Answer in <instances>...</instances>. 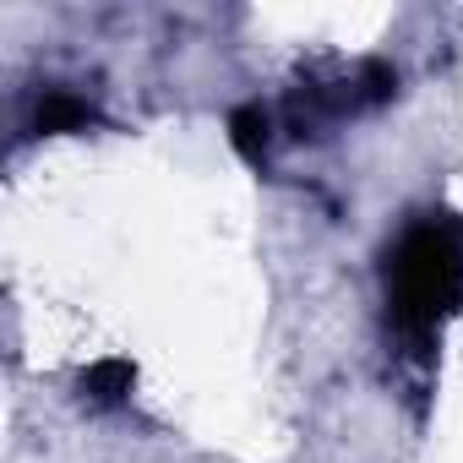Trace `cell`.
Returning a JSON list of instances; mask_svg holds the SVG:
<instances>
[{"instance_id":"obj_3","label":"cell","mask_w":463,"mask_h":463,"mask_svg":"<svg viewBox=\"0 0 463 463\" xmlns=\"http://www.w3.org/2000/svg\"><path fill=\"white\" fill-rule=\"evenodd\" d=\"M82 120H88V109H82L77 99H66V93L44 99V109H39V126H44V131H71V126H82Z\"/></svg>"},{"instance_id":"obj_2","label":"cell","mask_w":463,"mask_h":463,"mask_svg":"<svg viewBox=\"0 0 463 463\" xmlns=\"http://www.w3.org/2000/svg\"><path fill=\"white\" fill-rule=\"evenodd\" d=\"M88 392H93L99 403H120V398L131 392V365H126V360L93 365V371H88Z\"/></svg>"},{"instance_id":"obj_1","label":"cell","mask_w":463,"mask_h":463,"mask_svg":"<svg viewBox=\"0 0 463 463\" xmlns=\"http://www.w3.org/2000/svg\"><path fill=\"white\" fill-rule=\"evenodd\" d=\"M463 289V246H458V229L447 223H420L403 235L398 257H392V306L398 322L409 333H430L447 306Z\"/></svg>"},{"instance_id":"obj_4","label":"cell","mask_w":463,"mask_h":463,"mask_svg":"<svg viewBox=\"0 0 463 463\" xmlns=\"http://www.w3.org/2000/svg\"><path fill=\"white\" fill-rule=\"evenodd\" d=\"M229 126H235V147H246V153H257L268 142V115L262 109H241Z\"/></svg>"}]
</instances>
